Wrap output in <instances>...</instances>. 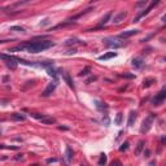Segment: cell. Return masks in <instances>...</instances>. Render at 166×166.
I'll list each match as a JSON object with an SVG mask.
<instances>
[{"label": "cell", "mask_w": 166, "mask_h": 166, "mask_svg": "<svg viewBox=\"0 0 166 166\" xmlns=\"http://www.w3.org/2000/svg\"><path fill=\"white\" fill-rule=\"evenodd\" d=\"M135 119H136V112H135V110H131V112H130V114H129V119H127V126H129V127L134 126Z\"/></svg>", "instance_id": "9c48e42d"}, {"label": "cell", "mask_w": 166, "mask_h": 166, "mask_svg": "<svg viewBox=\"0 0 166 166\" xmlns=\"http://www.w3.org/2000/svg\"><path fill=\"white\" fill-rule=\"evenodd\" d=\"M74 53H77V49H70V51L68 52V55H74Z\"/></svg>", "instance_id": "4dcf8cb0"}, {"label": "cell", "mask_w": 166, "mask_h": 166, "mask_svg": "<svg viewBox=\"0 0 166 166\" xmlns=\"http://www.w3.org/2000/svg\"><path fill=\"white\" fill-rule=\"evenodd\" d=\"M57 158H48L47 160V163H51V162H56Z\"/></svg>", "instance_id": "f1b7e54d"}, {"label": "cell", "mask_w": 166, "mask_h": 166, "mask_svg": "<svg viewBox=\"0 0 166 166\" xmlns=\"http://www.w3.org/2000/svg\"><path fill=\"white\" fill-rule=\"evenodd\" d=\"M29 166H39V163H31V165H29Z\"/></svg>", "instance_id": "d590c367"}, {"label": "cell", "mask_w": 166, "mask_h": 166, "mask_svg": "<svg viewBox=\"0 0 166 166\" xmlns=\"http://www.w3.org/2000/svg\"><path fill=\"white\" fill-rule=\"evenodd\" d=\"M138 33H139V30H127L125 33H122V34H119V38H130L132 35H136Z\"/></svg>", "instance_id": "4fadbf2b"}, {"label": "cell", "mask_w": 166, "mask_h": 166, "mask_svg": "<svg viewBox=\"0 0 166 166\" xmlns=\"http://www.w3.org/2000/svg\"><path fill=\"white\" fill-rule=\"evenodd\" d=\"M144 155H145V157H149V155H151V151H149V149H145V151H144Z\"/></svg>", "instance_id": "f546056e"}, {"label": "cell", "mask_w": 166, "mask_h": 166, "mask_svg": "<svg viewBox=\"0 0 166 166\" xmlns=\"http://www.w3.org/2000/svg\"><path fill=\"white\" fill-rule=\"evenodd\" d=\"M74 43H81V44H83V42H81V40H77V39H69L65 42V44L69 45V44H74Z\"/></svg>", "instance_id": "cb8c5ba5"}, {"label": "cell", "mask_w": 166, "mask_h": 166, "mask_svg": "<svg viewBox=\"0 0 166 166\" xmlns=\"http://www.w3.org/2000/svg\"><path fill=\"white\" fill-rule=\"evenodd\" d=\"M107 163V155H101L99 158V166H104Z\"/></svg>", "instance_id": "44dd1931"}, {"label": "cell", "mask_w": 166, "mask_h": 166, "mask_svg": "<svg viewBox=\"0 0 166 166\" xmlns=\"http://www.w3.org/2000/svg\"><path fill=\"white\" fill-rule=\"evenodd\" d=\"M91 81H96V77H91V78L90 79H88V81L87 82H86V83H87V85H88V83H90V82Z\"/></svg>", "instance_id": "d6a6232c"}, {"label": "cell", "mask_w": 166, "mask_h": 166, "mask_svg": "<svg viewBox=\"0 0 166 166\" xmlns=\"http://www.w3.org/2000/svg\"><path fill=\"white\" fill-rule=\"evenodd\" d=\"M110 17H112V12H109V13H107V14H105V16H104V17L101 18V21L99 22V26L101 27V26L107 25V23H108V21L110 20Z\"/></svg>", "instance_id": "2e32d148"}, {"label": "cell", "mask_w": 166, "mask_h": 166, "mask_svg": "<svg viewBox=\"0 0 166 166\" xmlns=\"http://www.w3.org/2000/svg\"><path fill=\"white\" fill-rule=\"evenodd\" d=\"M56 83H57V82H51V83H49V85L45 87V90L42 92L43 97H48V96H49L55 90H56Z\"/></svg>", "instance_id": "8992f818"}, {"label": "cell", "mask_w": 166, "mask_h": 166, "mask_svg": "<svg viewBox=\"0 0 166 166\" xmlns=\"http://www.w3.org/2000/svg\"><path fill=\"white\" fill-rule=\"evenodd\" d=\"M155 119H156V114H155V113H149V115L143 121V123H141V127H140V132H141V134H147V132L151 130V127H152Z\"/></svg>", "instance_id": "7a4b0ae2"}, {"label": "cell", "mask_w": 166, "mask_h": 166, "mask_svg": "<svg viewBox=\"0 0 166 166\" xmlns=\"http://www.w3.org/2000/svg\"><path fill=\"white\" fill-rule=\"evenodd\" d=\"M160 140H161V143H162V144H166V136H162Z\"/></svg>", "instance_id": "1f68e13d"}, {"label": "cell", "mask_w": 166, "mask_h": 166, "mask_svg": "<svg viewBox=\"0 0 166 166\" xmlns=\"http://www.w3.org/2000/svg\"><path fill=\"white\" fill-rule=\"evenodd\" d=\"M95 105L99 110H104V109H108V105H105L104 103L99 101V100H95Z\"/></svg>", "instance_id": "d6986e66"}, {"label": "cell", "mask_w": 166, "mask_h": 166, "mask_svg": "<svg viewBox=\"0 0 166 166\" xmlns=\"http://www.w3.org/2000/svg\"><path fill=\"white\" fill-rule=\"evenodd\" d=\"M165 100H166V88H162V90L158 93H156V96L152 99V104L155 105V107H157V105L162 104Z\"/></svg>", "instance_id": "277c9868"}, {"label": "cell", "mask_w": 166, "mask_h": 166, "mask_svg": "<svg viewBox=\"0 0 166 166\" xmlns=\"http://www.w3.org/2000/svg\"><path fill=\"white\" fill-rule=\"evenodd\" d=\"M55 43L51 42V40H40V42H26L21 45H17V47L11 48L8 52H17V51H27L29 53H39V52H43L48 48L53 47Z\"/></svg>", "instance_id": "6da1fadb"}, {"label": "cell", "mask_w": 166, "mask_h": 166, "mask_svg": "<svg viewBox=\"0 0 166 166\" xmlns=\"http://www.w3.org/2000/svg\"><path fill=\"white\" fill-rule=\"evenodd\" d=\"M11 118L13 119V121H16V122H23L25 121V115H22V114H20V113H13V114L11 115Z\"/></svg>", "instance_id": "5bb4252c"}, {"label": "cell", "mask_w": 166, "mask_h": 166, "mask_svg": "<svg viewBox=\"0 0 166 166\" xmlns=\"http://www.w3.org/2000/svg\"><path fill=\"white\" fill-rule=\"evenodd\" d=\"M14 160H22V155H17V156H16V157H14Z\"/></svg>", "instance_id": "836d02e7"}, {"label": "cell", "mask_w": 166, "mask_h": 166, "mask_svg": "<svg viewBox=\"0 0 166 166\" xmlns=\"http://www.w3.org/2000/svg\"><path fill=\"white\" fill-rule=\"evenodd\" d=\"M33 117H35V118L38 119L39 122H42L43 125H53L56 123V119L53 118V117H48V115H40V114H37V113H34V114H31Z\"/></svg>", "instance_id": "5b68a950"}, {"label": "cell", "mask_w": 166, "mask_h": 166, "mask_svg": "<svg viewBox=\"0 0 166 166\" xmlns=\"http://www.w3.org/2000/svg\"><path fill=\"white\" fill-rule=\"evenodd\" d=\"M117 56V53L115 52H108V53H105V55H103V56H99V60H109V59H113V57H115Z\"/></svg>", "instance_id": "ac0fdd59"}, {"label": "cell", "mask_w": 166, "mask_h": 166, "mask_svg": "<svg viewBox=\"0 0 166 166\" xmlns=\"http://www.w3.org/2000/svg\"><path fill=\"white\" fill-rule=\"evenodd\" d=\"M126 16H127L126 12H119L118 14H115V16H114V18L112 20V22L114 23V25H118V23H121L122 21L126 18Z\"/></svg>", "instance_id": "52a82bcc"}, {"label": "cell", "mask_w": 166, "mask_h": 166, "mask_svg": "<svg viewBox=\"0 0 166 166\" xmlns=\"http://www.w3.org/2000/svg\"><path fill=\"white\" fill-rule=\"evenodd\" d=\"M158 3H160V1H158V0H153V1H151V3H149V4H148V7H147V8H145V9H144V11H143V12H140V13H139V14H138V16H136V17H135V18H134V21H132V22H134V23H135V22H139V20H140V18H141V17H144V16H147V14H148V13H149V12L152 11V9H153V8H155V7H156V5H157V4H158Z\"/></svg>", "instance_id": "3957f363"}, {"label": "cell", "mask_w": 166, "mask_h": 166, "mask_svg": "<svg viewBox=\"0 0 166 166\" xmlns=\"http://www.w3.org/2000/svg\"><path fill=\"white\" fill-rule=\"evenodd\" d=\"M162 22H166V14H165V16H163V17H162Z\"/></svg>", "instance_id": "e575fe53"}, {"label": "cell", "mask_w": 166, "mask_h": 166, "mask_svg": "<svg viewBox=\"0 0 166 166\" xmlns=\"http://www.w3.org/2000/svg\"><path fill=\"white\" fill-rule=\"evenodd\" d=\"M143 65H144V62H143V59H141V57H136V59L132 60V66H134V68L140 69Z\"/></svg>", "instance_id": "7c38bea8"}, {"label": "cell", "mask_w": 166, "mask_h": 166, "mask_svg": "<svg viewBox=\"0 0 166 166\" xmlns=\"http://www.w3.org/2000/svg\"><path fill=\"white\" fill-rule=\"evenodd\" d=\"M144 147H145V141H144V140H140V141L138 143V145H136V148H135V152H134V153H135V156H139L141 152H143Z\"/></svg>", "instance_id": "8fae6325"}, {"label": "cell", "mask_w": 166, "mask_h": 166, "mask_svg": "<svg viewBox=\"0 0 166 166\" xmlns=\"http://www.w3.org/2000/svg\"><path fill=\"white\" fill-rule=\"evenodd\" d=\"M153 82H155V79H153V78H147V79H144V85H143V87H144V88H148L149 86H152Z\"/></svg>", "instance_id": "ffe728a7"}, {"label": "cell", "mask_w": 166, "mask_h": 166, "mask_svg": "<svg viewBox=\"0 0 166 166\" xmlns=\"http://www.w3.org/2000/svg\"><path fill=\"white\" fill-rule=\"evenodd\" d=\"M62 78H64V81L68 83V86L70 88H73V90H75V86H74V83H73V81H71V78H70V75H69L66 71H62Z\"/></svg>", "instance_id": "ba28073f"}, {"label": "cell", "mask_w": 166, "mask_h": 166, "mask_svg": "<svg viewBox=\"0 0 166 166\" xmlns=\"http://www.w3.org/2000/svg\"><path fill=\"white\" fill-rule=\"evenodd\" d=\"M90 68H86L85 70H82L81 73H79V77H83V75H88V74H90Z\"/></svg>", "instance_id": "d4e9b609"}, {"label": "cell", "mask_w": 166, "mask_h": 166, "mask_svg": "<svg viewBox=\"0 0 166 166\" xmlns=\"http://www.w3.org/2000/svg\"><path fill=\"white\" fill-rule=\"evenodd\" d=\"M112 166H123V165H122V162L119 160H114L112 162Z\"/></svg>", "instance_id": "83f0119b"}, {"label": "cell", "mask_w": 166, "mask_h": 166, "mask_svg": "<svg viewBox=\"0 0 166 166\" xmlns=\"http://www.w3.org/2000/svg\"><path fill=\"white\" fill-rule=\"evenodd\" d=\"M121 122H122V113H118L117 118H115V125H121Z\"/></svg>", "instance_id": "484cf974"}, {"label": "cell", "mask_w": 166, "mask_h": 166, "mask_svg": "<svg viewBox=\"0 0 166 166\" xmlns=\"http://www.w3.org/2000/svg\"><path fill=\"white\" fill-rule=\"evenodd\" d=\"M163 61H165V62H166V57H165V59H163Z\"/></svg>", "instance_id": "8d00e7d4"}, {"label": "cell", "mask_w": 166, "mask_h": 166, "mask_svg": "<svg viewBox=\"0 0 166 166\" xmlns=\"http://www.w3.org/2000/svg\"><path fill=\"white\" fill-rule=\"evenodd\" d=\"M73 156H74L73 151H71V148L68 145L66 148H65V160L68 161V162H71V160H73Z\"/></svg>", "instance_id": "30bf717a"}, {"label": "cell", "mask_w": 166, "mask_h": 166, "mask_svg": "<svg viewBox=\"0 0 166 166\" xmlns=\"http://www.w3.org/2000/svg\"><path fill=\"white\" fill-rule=\"evenodd\" d=\"M129 141H123V143H122V145L119 147V152H125V151H127V149H129Z\"/></svg>", "instance_id": "7402d4cb"}, {"label": "cell", "mask_w": 166, "mask_h": 166, "mask_svg": "<svg viewBox=\"0 0 166 166\" xmlns=\"http://www.w3.org/2000/svg\"><path fill=\"white\" fill-rule=\"evenodd\" d=\"M45 69H47L48 74H49V75H51L52 78H53V82H57V81H59V78H57V73H56V70H55V69L52 68V65H51V66H48V68H45Z\"/></svg>", "instance_id": "9a60e30c"}, {"label": "cell", "mask_w": 166, "mask_h": 166, "mask_svg": "<svg viewBox=\"0 0 166 166\" xmlns=\"http://www.w3.org/2000/svg\"><path fill=\"white\" fill-rule=\"evenodd\" d=\"M11 31H18V33H25V29L21 27V26H12Z\"/></svg>", "instance_id": "603a6c76"}, {"label": "cell", "mask_w": 166, "mask_h": 166, "mask_svg": "<svg viewBox=\"0 0 166 166\" xmlns=\"http://www.w3.org/2000/svg\"><path fill=\"white\" fill-rule=\"evenodd\" d=\"M119 77H122V78H127V79H132V78H135V75L134 74H121Z\"/></svg>", "instance_id": "4316f807"}, {"label": "cell", "mask_w": 166, "mask_h": 166, "mask_svg": "<svg viewBox=\"0 0 166 166\" xmlns=\"http://www.w3.org/2000/svg\"><path fill=\"white\" fill-rule=\"evenodd\" d=\"M105 42V44L107 45H109V47H114V48H119V47H122V44H119V43H115L114 42V39H105L104 40Z\"/></svg>", "instance_id": "e0dca14e"}]
</instances>
